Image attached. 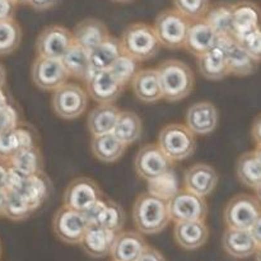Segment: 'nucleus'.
<instances>
[{
	"label": "nucleus",
	"mask_w": 261,
	"mask_h": 261,
	"mask_svg": "<svg viewBox=\"0 0 261 261\" xmlns=\"http://www.w3.org/2000/svg\"><path fill=\"white\" fill-rule=\"evenodd\" d=\"M259 27H261V8L256 3L239 2L232 4V30L236 40Z\"/></svg>",
	"instance_id": "nucleus-21"
},
{
	"label": "nucleus",
	"mask_w": 261,
	"mask_h": 261,
	"mask_svg": "<svg viewBox=\"0 0 261 261\" xmlns=\"http://www.w3.org/2000/svg\"><path fill=\"white\" fill-rule=\"evenodd\" d=\"M103 198L101 188L89 177H76L69 182L63 195L64 206L84 213L96 201Z\"/></svg>",
	"instance_id": "nucleus-12"
},
{
	"label": "nucleus",
	"mask_w": 261,
	"mask_h": 261,
	"mask_svg": "<svg viewBox=\"0 0 261 261\" xmlns=\"http://www.w3.org/2000/svg\"><path fill=\"white\" fill-rule=\"evenodd\" d=\"M91 149L94 157L103 163H114L124 155L126 145L122 144L114 135V133L93 137Z\"/></svg>",
	"instance_id": "nucleus-30"
},
{
	"label": "nucleus",
	"mask_w": 261,
	"mask_h": 261,
	"mask_svg": "<svg viewBox=\"0 0 261 261\" xmlns=\"http://www.w3.org/2000/svg\"><path fill=\"white\" fill-rule=\"evenodd\" d=\"M60 3L61 0H30L28 5L37 12H45V10L53 9Z\"/></svg>",
	"instance_id": "nucleus-47"
},
{
	"label": "nucleus",
	"mask_w": 261,
	"mask_h": 261,
	"mask_svg": "<svg viewBox=\"0 0 261 261\" xmlns=\"http://www.w3.org/2000/svg\"><path fill=\"white\" fill-rule=\"evenodd\" d=\"M114 3H119V4H127V3H132L134 0H111Z\"/></svg>",
	"instance_id": "nucleus-59"
},
{
	"label": "nucleus",
	"mask_w": 261,
	"mask_h": 261,
	"mask_svg": "<svg viewBox=\"0 0 261 261\" xmlns=\"http://www.w3.org/2000/svg\"><path fill=\"white\" fill-rule=\"evenodd\" d=\"M5 82H7V71H5L4 65L0 63V88H4Z\"/></svg>",
	"instance_id": "nucleus-54"
},
{
	"label": "nucleus",
	"mask_w": 261,
	"mask_h": 261,
	"mask_svg": "<svg viewBox=\"0 0 261 261\" xmlns=\"http://www.w3.org/2000/svg\"><path fill=\"white\" fill-rule=\"evenodd\" d=\"M162 98L168 102H178L194 91L195 75L190 66L177 59L165 60L157 66Z\"/></svg>",
	"instance_id": "nucleus-1"
},
{
	"label": "nucleus",
	"mask_w": 261,
	"mask_h": 261,
	"mask_svg": "<svg viewBox=\"0 0 261 261\" xmlns=\"http://www.w3.org/2000/svg\"><path fill=\"white\" fill-rule=\"evenodd\" d=\"M22 42V28L15 19L0 22V56H7L18 50Z\"/></svg>",
	"instance_id": "nucleus-37"
},
{
	"label": "nucleus",
	"mask_w": 261,
	"mask_h": 261,
	"mask_svg": "<svg viewBox=\"0 0 261 261\" xmlns=\"http://www.w3.org/2000/svg\"><path fill=\"white\" fill-rule=\"evenodd\" d=\"M17 4L13 0H0V22L14 19Z\"/></svg>",
	"instance_id": "nucleus-46"
},
{
	"label": "nucleus",
	"mask_w": 261,
	"mask_h": 261,
	"mask_svg": "<svg viewBox=\"0 0 261 261\" xmlns=\"http://www.w3.org/2000/svg\"><path fill=\"white\" fill-rule=\"evenodd\" d=\"M250 233H251V236L254 237L257 247L261 246V214L259 216V218L255 221V223L252 224L251 228H250Z\"/></svg>",
	"instance_id": "nucleus-51"
},
{
	"label": "nucleus",
	"mask_w": 261,
	"mask_h": 261,
	"mask_svg": "<svg viewBox=\"0 0 261 261\" xmlns=\"http://www.w3.org/2000/svg\"><path fill=\"white\" fill-rule=\"evenodd\" d=\"M120 42L124 54L138 63L155 58L161 50V43L154 28L144 22L132 23L127 25L122 32Z\"/></svg>",
	"instance_id": "nucleus-3"
},
{
	"label": "nucleus",
	"mask_w": 261,
	"mask_h": 261,
	"mask_svg": "<svg viewBox=\"0 0 261 261\" xmlns=\"http://www.w3.org/2000/svg\"><path fill=\"white\" fill-rule=\"evenodd\" d=\"M133 221L139 233H161L171 221L167 201L149 193L140 194L133 205Z\"/></svg>",
	"instance_id": "nucleus-2"
},
{
	"label": "nucleus",
	"mask_w": 261,
	"mask_h": 261,
	"mask_svg": "<svg viewBox=\"0 0 261 261\" xmlns=\"http://www.w3.org/2000/svg\"><path fill=\"white\" fill-rule=\"evenodd\" d=\"M209 227L205 222H181L175 223L173 239L181 249L193 251L203 247L209 240Z\"/></svg>",
	"instance_id": "nucleus-19"
},
{
	"label": "nucleus",
	"mask_w": 261,
	"mask_h": 261,
	"mask_svg": "<svg viewBox=\"0 0 261 261\" xmlns=\"http://www.w3.org/2000/svg\"><path fill=\"white\" fill-rule=\"evenodd\" d=\"M255 261H261V246L257 247L256 252H255Z\"/></svg>",
	"instance_id": "nucleus-57"
},
{
	"label": "nucleus",
	"mask_w": 261,
	"mask_h": 261,
	"mask_svg": "<svg viewBox=\"0 0 261 261\" xmlns=\"http://www.w3.org/2000/svg\"><path fill=\"white\" fill-rule=\"evenodd\" d=\"M20 124L19 112L14 105L9 103L0 110V133L17 127Z\"/></svg>",
	"instance_id": "nucleus-45"
},
{
	"label": "nucleus",
	"mask_w": 261,
	"mask_h": 261,
	"mask_svg": "<svg viewBox=\"0 0 261 261\" xmlns=\"http://www.w3.org/2000/svg\"><path fill=\"white\" fill-rule=\"evenodd\" d=\"M107 70L116 79L117 83L125 88L127 84L132 83V81L134 79V76L137 75V73L140 69L139 63L137 60L130 58L126 54H122Z\"/></svg>",
	"instance_id": "nucleus-38"
},
{
	"label": "nucleus",
	"mask_w": 261,
	"mask_h": 261,
	"mask_svg": "<svg viewBox=\"0 0 261 261\" xmlns=\"http://www.w3.org/2000/svg\"><path fill=\"white\" fill-rule=\"evenodd\" d=\"M251 138L256 145H261V114L255 117L251 126Z\"/></svg>",
	"instance_id": "nucleus-49"
},
{
	"label": "nucleus",
	"mask_w": 261,
	"mask_h": 261,
	"mask_svg": "<svg viewBox=\"0 0 261 261\" xmlns=\"http://www.w3.org/2000/svg\"><path fill=\"white\" fill-rule=\"evenodd\" d=\"M5 203H7V190L0 189V217H4Z\"/></svg>",
	"instance_id": "nucleus-52"
},
{
	"label": "nucleus",
	"mask_w": 261,
	"mask_h": 261,
	"mask_svg": "<svg viewBox=\"0 0 261 261\" xmlns=\"http://www.w3.org/2000/svg\"><path fill=\"white\" fill-rule=\"evenodd\" d=\"M19 150L20 147L15 127L0 133V160L9 161Z\"/></svg>",
	"instance_id": "nucleus-43"
},
{
	"label": "nucleus",
	"mask_w": 261,
	"mask_h": 261,
	"mask_svg": "<svg viewBox=\"0 0 261 261\" xmlns=\"http://www.w3.org/2000/svg\"><path fill=\"white\" fill-rule=\"evenodd\" d=\"M254 190H255V198H256L261 203V182L254 189Z\"/></svg>",
	"instance_id": "nucleus-55"
},
{
	"label": "nucleus",
	"mask_w": 261,
	"mask_h": 261,
	"mask_svg": "<svg viewBox=\"0 0 261 261\" xmlns=\"http://www.w3.org/2000/svg\"><path fill=\"white\" fill-rule=\"evenodd\" d=\"M157 145L172 162H178L194 154L196 139L185 124L173 122L161 129Z\"/></svg>",
	"instance_id": "nucleus-4"
},
{
	"label": "nucleus",
	"mask_w": 261,
	"mask_h": 261,
	"mask_svg": "<svg viewBox=\"0 0 261 261\" xmlns=\"http://www.w3.org/2000/svg\"><path fill=\"white\" fill-rule=\"evenodd\" d=\"M33 211L25 199L18 191H7V203H5L4 217L9 221L20 222L31 217Z\"/></svg>",
	"instance_id": "nucleus-39"
},
{
	"label": "nucleus",
	"mask_w": 261,
	"mask_h": 261,
	"mask_svg": "<svg viewBox=\"0 0 261 261\" xmlns=\"http://www.w3.org/2000/svg\"><path fill=\"white\" fill-rule=\"evenodd\" d=\"M191 22L182 14L172 9H165L157 15L154 20V32L161 46L178 50L185 45L186 36Z\"/></svg>",
	"instance_id": "nucleus-5"
},
{
	"label": "nucleus",
	"mask_w": 261,
	"mask_h": 261,
	"mask_svg": "<svg viewBox=\"0 0 261 261\" xmlns=\"http://www.w3.org/2000/svg\"><path fill=\"white\" fill-rule=\"evenodd\" d=\"M74 43L73 33L64 25L51 24L43 28L36 38V54L40 58L61 60Z\"/></svg>",
	"instance_id": "nucleus-11"
},
{
	"label": "nucleus",
	"mask_w": 261,
	"mask_h": 261,
	"mask_svg": "<svg viewBox=\"0 0 261 261\" xmlns=\"http://www.w3.org/2000/svg\"><path fill=\"white\" fill-rule=\"evenodd\" d=\"M61 63H63L65 70L68 71L69 78L73 76L79 81L86 82L89 73L92 71L89 53L75 43H73L71 47L66 51L65 55L61 58Z\"/></svg>",
	"instance_id": "nucleus-31"
},
{
	"label": "nucleus",
	"mask_w": 261,
	"mask_h": 261,
	"mask_svg": "<svg viewBox=\"0 0 261 261\" xmlns=\"http://www.w3.org/2000/svg\"><path fill=\"white\" fill-rule=\"evenodd\" d=\"M185 121V125L194 135L212 134L218 126V109L209 101L196 102L186 111Z\"/></svg>",
	"instance_id": "nucleus-17"
},
{
	"label": "nucleus",
	"mask_w": 261,
	"mask_h": 261,
	"mask_svg": "<svg viewBox=\"0 0 261 261\" xmlns=\"http://www.w3.org/2000/svg\"><path fill=\"white\" fill-rule=\"evenodd\" d=\"M132 88L135 97L144 103H155L162 99L157 69H140L132 81Z\"/></svg>",
	"instance_id": "nucleus-26"
},
{
	"label": "nucleus",
	"mask_w": 261,
	"mask_h": 261,
	"mask_svg": "<svg viewBox=\"0 0 261 261\" xmlns=\"http://www.w3.org/2000/svg\"><path fill=\"white\" fill-rule=\"evenodd\" d=\"M219 182L216 168L208 163H195L184 173V189L201 198L211 195Z\"/></svg>",
	"instance_id": "nucleus-16"
},
{
	"label": "nucleus",
	"mask_w": 261,
	"mask_h": 261,
	"mask_svg": "<svg viewBox=\"0 0 261 261\" xmlns=\"http://www.w3.org/2000/svg\"><path fill=\"white\" fill-rule=\"evenodd\" d=\"M198 68L201 75L208 81H222L229 75L226 55L223 50L217 46L204 55L199 56Z\"/></svg>",
	"instance_id": "nucleus-29"
},
{
	"label": "nucleus",
	"mask_w": 261,
	"mask_h": 261,
	"mask_svg": "<svg viewBox=\"0 0 261 261\" xmlns=\"http://www.w3.org/2000/svg\"><path fill=\"white\" fill-rule=\"evenodd\" d=\"M167 205L171 221L175 223L196 221L205 222L208 217V204L205 198H201L185 189H180L167 201Z\"/></svg>",
	"instance_id": "nucleus-8"
},
{
	"label": "nucleus",
	"mask_w": 261,
	"mask_h": 261,
	"mask_svg": "<svg viewBox=\"0 0 261 261\" xmlns=\"http://www.w3.org/2000/svg\"><path fill=\"white\" fill-rule=\"evenodd\" d=\"M261 214V203L250 194H237L227 203L223 212L227 228L250 231Z\"/></svg>",
	"instance_id": "nucleus-7"
},
{
	"label": "nucleus",
	"mask_w": 261,
	"mask_h": 261,
	"mask_svg": "<svg viewBox=\"0 0 261 261\" xmlns=\"http://www.w3.org/2000/svg\"><path fill=\"white\" fill-rule=\"evenodd\" d=\"M217 41H218V35L212 30L211 25L203 18V19L191 22L184 47L191 55L199 58L216 47Z\"/></svg>",
	"instance_id": "nucleus-20"
},
{
	"label": "nucleus",
	"mask_w": 261,
	"mask_h": 261,
	"mask_svg": "<svg viewBox=\"0 0 261 261\" xmlns=\"http://www.w3.org/2000/svg\"><path fill=\"white\" fill-rule=\"evenodd\" d=\"M147 246V241L138 231H121L116 234L110 255L112 261H137Z\"/></svg>",
	"instance_id": "nucleus-22"
},
{
	"label": "nucleus",
	"mask_w": 261,
	"mask_h": 261,
	"mask_svg": "<svg viewBox=\"0 0 261 261\" xmlns=\"http://www.w3.org/2000/svg\"><path fill=\"white\" fill-rule=\"evenodd\" d=\"M10 102L9 98H8V94L5 93V91L3 88H0V110L4 109L5 106H8Z\"/></svg>",
	"instance_id": "nucleus-53"
},
{
	"label": "nucleus",
	"mask_w": 261,
	"mask_h": 261,
	"mask_svg": "<svg viewBox=\"0 0 261 261\" xmlns=\"http://www.w3.org/2000/svg\"><path fill=\"white\" fill-rule=\"evenodd\" d=\"M86 91L98 105H114L121 97L124 87L117 83L109 70H92L86 79Z\"/></svg>",
	"instance_id": "nucleus-15"
},
{
	"label": "nucleus",
	"mask_w": 261,
	"mask_h": 261,
	"mask_svg": "<svg viewBox=\"0 0 261 261\" xmlns=\"http://www.w3.org/2000/svg\"><path fill=\"white\" fill-rule=\"evenodd\" d=\"M137 175L145 181L154 180L172 171L173 162L160 149L157 144H145L138 150L134 158Z\"/></svg>",
	"instance_id": "nucleus-10"
},
{
	"label": "nucleus",
	"mask_w": 261,
	"mask_h": 261,
	"mask_svg": "<svg viewBox=\"0 0 261 261\" xmlns=\"http://www.w3.org/2000/svg\"><path fill=\"white\" fill-rule=\"evenodd\" d=\"M122 54L124 51H122L120 38L110 35L103 42L99 43L96 48L89 53L91 69L93 71L107 70Z\"/></svg>",
	"instance_id": "nucleus-28"
},
{
	"label": "nucleus",
	"mask_w": 261,
	"mask_h": 261,
	"mask_svg": "<svg viewBox=\"0 0 261 261\" xmlns=\"http://www.w3.org/2000/svg\"><path fill=\"white\" fill-rule=\"evenodd\" d=\"M51 106L60 119L75 120L88 107V94L82 86L68 82L53 92Z\"/></svg>",
	"instance_id": "nucleus-6"
},
{
	"label": "nucleus",
	"mask_w": 261,
	"mask_h": 261,
	"mask_svg": "<svg viewBox=\"0 0 261 261\" xmlns=\"http://www.w3.org/2000/svg\"><path fill=\"white\" fill-rule=\"evenodd\" d=\"M222 247L234 259H247L257 250L254 237L246 229L227 228L222 236Z\"/></svg>",
	"instance_id": "nucleus-25"
},
{
	"label": "nucleus",
	"mask_w": 261,
	"mask_h": 261,
	"mask_svg": "<svg viewBox=\"0 0 261 261\" xmlns=\"http://www.w3.org/2000/svg\"><path fill=\"white\" fill-rule=\"evenodd\" d=\"M31 78L41 91H55L68 83L69 74L59 59L37 58L31 66Z\"/></svg>",
	"instance_id": "nucleus-13"
},
{
	"label": "nucleus",
	"mask_w": 261,
	"mask_h": 261,
	"mask_svg": "<svg viewBox=\"0 0 261 261\" xmlns=\"http://www.w3.org/2000/svg\"><path fill=\"white\" fill-rule=\"evenodd\" d=\"M237 42L254 60L261 63V27L237 38Z\"/></svg>",
	"instance_id": "nucleus-42"
},
{
	"label": "nucleus",
	"mask_w": 261,
	"mask_h": 261,
	"mask_svg": "<svg viewBox=\"0 0 261 261\" xmlns=\"http://www.w3.org/2000/svg\"><path fill=\"white\" fill-rule=\"evenodd\" d=\"M18 193L25 199L33 212L40 209L53 194V182L45 172L25 177Z\"/></svg>",
	"instance_id": "nucleus-23"
},
{
	"label": "nucleus",
	"mask_w": 261,
	"mask_h": 261,
	"mask_svg": "<svg viewBox=\"0 0 261 261\" xmlns=\"http://www.w3.org/2000/svg\"><path fill=\"white\" fill-rule=\"evenodd\" d=\"M173 9L190 22L203 19L211 7V0H172Z\"/></svg>",
	"instance_id": "nucleus-41"
},
{
	"label": "nucleus",
	"mask_w": 261,
	"mask_h": 261,
	"mask_svg": "<svg viewBox=\"0 0 261 261\" xmlns=\"http://www.w3.org/2000/svg\"><path fill=\"white\" fill-rule=\"evenodd\" d=\"M137 261H167L161 251L152 246H147Z\"/></svg>",
	"instance_id": "nucleus-48"
},
{
	"label": "nucleus",
	"mask_w": 261,
	"mask_h": 261,
	"mask_svg": "<svg viewBox=\"0 0 261 261\" xmlns=\"http://www.w3.org/2000/svg\"><path fill=\"white\" fill-rule=\"evenodd\" d=\"M178 190H180L178 181L173 171H170L154 180L148 181V193L165 201L170 200Z\"/></svg>",
	"instance_id": "nucleus-40"
},
{
	"label": "nucleus",
	"mask_w": 261,
	"mask_h": 261,
	"mask_svg": "<svg viewBox=\"0 0 261 261\" xmlns=\"http://www.w3.org/2000/svg\"><path fill=\"white\" fill-rule=\"evenodd\" d=\"M116 234L99 226H89L82 240L81 246L89 257L102 259L111 254Z\"/></svg>",
	"instance_id": "nucleus-24"
},
{
	"label": "nucleus",
	"mask_w": 261,
	"mask_h": 261,
	"mask_svg": "<svg viewBox=\"0 0 261 261\" xmlns=\"http://www.w3.org/2000/svg\"><path fill=\"white\" fill-rule=\"evenodd\" d=\"M15 133H17L20 150L37 147L38 133L32 125L19 124L17 127H15Z\"/></svg>",
	"instance_id": "nucleus-44"
},
{
	"label": "nucleus",
	"mask_w": 261,
	"mask_h": 261,
	"mask_svg": "<svg viewBox=\"0 0 261 261\" xmlns=\"http://www.w3.org/2000/svg\"><path fill=\"white\" fill-rule=\"evenodd\" d=\"M112 133L126 147L134 144L135 142H138L142 138V119L134 111H121Z\"/></svg>",
	"instance_id": "nucleus-32"
},
{
	"label": "nucleus",
	"mask_w": 261,
	"mask_h": 261,
	"mask_svg": "<svg viewBox=\"0 0 261 261\" xmlns=\"http://www.w3.org/2000/svg\"><path fill=\"white\" fill-rule=\"evenodd\" d=\"M8 162L10 168L20 173L23 177L43 172V157L38 147L19 150Z\"/></svg>",
	"instance_id": "nucleus-33"
},
{
	"label": "nucleus",
	"mask_w": 261,
	"mask_h": 261,
	"mask_svg": "<svg viewBox=\"0 0 261 261\" xmlns=\"http://www.w3.org/2000/svg\"><path fill=\"white\" fill-rule=\"evenodd\" d=\"M89 224L81 212L61 206L53 217V231L61 242L68 245H81Z\"/></svg>",
	"instance_id": "nucleus-9"
},
{
	"label": "nucleus",
	"mask_w": 261,
	"mask_h": 261,
	"mask_svg": "<svg viewBox=\"0 0 261 261\" xmlns=\"http://www.w3.org/2000/svg\"><path fill=\"white\" fill-rule=\"evenodd\" d=\"M236 176L242 185L255 189L261 182V162L254 150L242 153L236 162Z\"/></svg>",
	"instance_id": "nucleus-34"
},
{
	"label": "nucleus",
	"mask_w": 261,
	"mask_h": 261,
	"mask_svg": "<svg viewBox=\"0 0 261 261\" xmlns=\"http://www.w3.org/2000/svg\"><path fill=\"white\" fill-rule=\"evenodd\" d=\"M13 2H14L17 5H24V4H28L30 0H13Z\"/></svg>",
	"instance_id": "nucleus-58"
},
{
	"label": "nucleus",
	"mask_w": 261,
	"mask_h": 261,
	"mask_svg": "<svg viewBox=\"0 0 261 261\" xmlns=\"http://www.w3.org/2000/svg\"><path fill=\"white\" fill-rule=\"evenodd\" d=\"M9 162L0 160V189H5L8 175H9Z\"/></svg>",
	"instance_id": "nucleus-50"
},
{
	"label": "nucleus",
	"mask_w": 261,
	"mask_h": 261,
	"mask_svg": "<svg viewBox=\"0 0 261 261\" xmlns=\"http://www.w3.org/2000/svg\"><path fill=\"white\" fill-rule=\"evenodd\" d=\"M121 110L115 105H97L89 111L87 127L93 137L112 133Z\"/></svg>",
	"instance_id": "nucleus-27"
},
{
	"label": "nucleus",
	"mask_w": 261,
	"mask_h": 261,
	"mask_svg": "<svg viewBox=\"0 0 261 261\" xmlns=\"http://www.w3.org/2000/svg\"><path fill=\"white\" fill-rule=\"evenodd\" d=\"M0 256H2V244H0Z\"/></svg>",
	"instance_id": "nucleus-60"
},
{
	"label": "nucleus",
	"mask_w": 261,
	"mask_h": 261,
	"mask_svg": "<svg viewBox=\"0 0 261 261\" xmlns=\"http://www.w3.org/2000/svg\"><path fill=\"white\" fill-rule=\"evenodd\" d=\"M125 221H126V216H125L122 206L116 201L106 199L103 209L97 218L96 226L119 233L124 228Z\"/></svg>",
	"instance_id": "nucleus-36"
},
{
	"label": "nucleus",
	"mask_w": 261,
	"mask_h": 261,
	"mask_svg": "<svg viewBox=\"0 0 261 261\" xmlns=\"http://www.w3.org/2000/svg\"><path fill=\"white\" fill-rule=\"evenodd\" d=\"M255 154H256V157L259 158V161L261 162V145H256V148L254 149Z\"/></svg>",
	"instance_id": "nucleus-56"
},
{
	"label": "nucleus",
	"mask_w": 261,
	"mask_h": 261,
	"mask_svg": "<svg viewBox=\"0 0 261 261\" xmlns=\"http://www.w3.org/2000/svg\"><path fill=\"white\" fill-rule=\"evenodd\" d=\"M217 47L226 55L229 75L249 76L257 70L259 63L240 46L233 36H218Z\"/></svg>",
	"instance_id": "nucleus-14"
},
{
	"label": "nucleus",
	"mask_w": 261,
	"mask_h": 261,
	"mask_svg": "<svg viewBox=\"0 0 261 261\" xmlns=\"http://www.w3.org/2000/svg\"><path fill=\"white\" fill-rule=\"evenodd\" d=\"M71 33L74 43L83 47L88 53H91L110 36L109 28L105 22L97 18H86L81 20Z\"/></svg>",
	"instance_id": "nucleus-18"
},
{
	"label": "nucleus",
	"mask_w": 261,
	"mask_h": 261,
	"mask_svg": "<svg viewBox=\"0 0 261 261\" xmlns=\"http://www.w3.org/2000/svg\"><path fill=\"white\" fill-rule=\"evenodd\" d=\"M204 20L218 36H233L232 30V4L218 3L209 7Z\"/></svg>",
	"instance_id": "nucleus-35"
}]
</instances>
